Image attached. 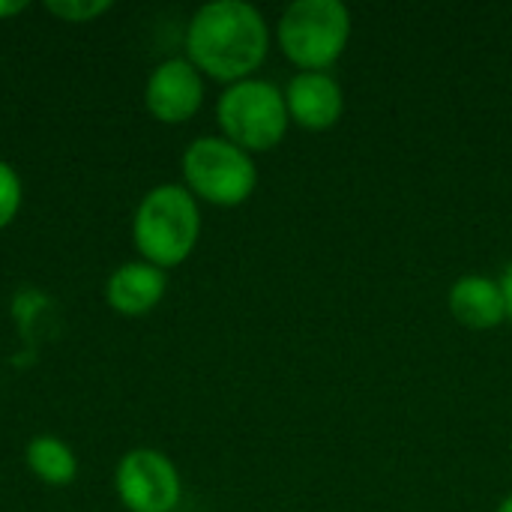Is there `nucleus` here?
I'll list each match as a JSON object with an SVG mask.
<instances>
[{
	"mask_svg": "<svg viewBox=\"0 0 512 512\" xmlns=\"http://www.w3.org/2000/svg\"><path fill=\"white\" fill-rule=\"evenodd\" d=\"M450 312L459 324L474 330L498 327L507 318L501 282L486 276H462L450 288Z\"/></svg>",
	"mask_w": 512,
	"mask_h": 512,
	"instance_id": "10",
	"label": "nucleus"
},
{
	"mask_svg": "<svg viewBox=\"0 0 512 512\" xmlns=\"http://www.w3.org/2000/svg\"><path fill=\"white\" fill-rule=\"evenodd\" d=\"M201 102H204V81L201 72L189 63V57L162 60L144 84L147 111L168 126H180L192 120Z\"/></svg>",
	"mask_w": 512,
	"mask_h": 512,
	"instance_id": "7",
	"label": "nucleus"
},
{
	"mask_svg": "<svg viewBox=\"0 0 512 512\" xmlns=\"http://www.w3.org/2000/svg\"><path fill=\"white\" fill-rule=\"evenodd\" d=\"M201 213L198 198L180 183L153 186L132 216V243L141 261L171 270L180 267L198 246Z\"/></svg>",
	"mask_w": 512,
	"mask_h": 512,
	"instance_id": "2",
	"label": "nucleus"
},
{
	"mask_svg": "<svg viewBox=\"0 0 512 512\" xmlns=\"http://www.w3.org/2000/svg\"><path fill=\"white\" fill-rule=\"evenodd\" d=\"M180 168H183L186 189L195 198H204L216 207L243 204L258 183L252 156L222 135L195 138L186 147Z\"/></svg>",
	"mask_w": 512,
	"mask_h": 512,
	"instance_id": "5",
	"label": "nucleus"
},
{
	"mask_svg": "<svg viewBox=\"0 0 512 512\" xmlns=\"http://www.w3.org/2000/svg\"><path fill=\"white\" fill-rule=\"evenodd\" d=\"M24 462L30 468V474L45 483V486H69L78 477V456L72 453V447L54 435H36L27 450H24Z\"/></svg>",
	"mask_w": 512,
	"mask_h": 512,
	"instance_id": "11",
	"label": "nucleus"
},
{
	"mask_svg": "<svg viewBox=\"0 0 512 512\" xmlns=\"http://www.w3.org/2000/svg\"><path fill=\"white\" fill-rule=\"evenodd\" d=\"M498 512H512V495H507V498L501 501V507H498Z\"/></svg>",
	"mask_w": 512,
	"mask_h": 512,
	"instance_id": "16",
	"label": "nucleus"
},
{
	"mask_svg": "<svg viewBox=\"0 0 512 512\" xmlns=\"http://www.w3.org/2000/svg\"><path fill=\"white\" fill-rule=\"evenodd\" d=\"M216 120L222 126V138L246 153H264L285 138L291 114L285 105V93L276 84L243 78L219 96Z\"/></svg>",
	"mask_w": 512,
	"mask_h": 512,
	"instance_id": "3",
	"label": "nucleus"
},
{
	"mask_svg": "<svg viewBox=\"0 0 512 512\" xmlns=\"http://www.w3.org/2000/svg\"><path fill=\"white\" fill-rule=\"evenodd\" d=\"M165 288H168L165 270L147 261H129L108 276L105 303L111 312L123 318H141V315H150L162 303Z\"/></svg>",
	"mask_w": 512,
	"mask_h": 512,
	"instance_id": "8",
	"label": "nucleus"
},
{
	"mask_svg": "<svg viewBox=\"0 0 512 512\" xmlns=\"http://www.w3.org/2000/svg\"><path fill=\"white\" fill-rule=\"evenodd\" d=\"M501 291H504V303H507V318H512V264L501 276Z\"/></svg>",
	"mask_w": 512,
	"mask_h": 512,
	"instance_id": "15",
	"label": "nucleus"
},
{
	"mask_svg": "<svg viewBox=\"0 0 512 512\" xmlns=\"http://www.w3.org/2000/svg\"><path fill=\"white\" fill-rule=\"evenodd\" d=\"M111 9H114L111 0H48L45 3V12L60 18L63 24H87V21L102 18Z\"/></svg>",
	"mask_w": 512,
	"mask_h": 512,
	"instance_id": "12",
	"label": "nucleus"
},
{
	"mask_svg": "<svg viewBox=\"0 0 512 512\" xmlns=\"http://www.w3.org/2000/svg\"><path fill=\"white\" fill-rule=\"evenodd\" d=\"M267 45L270 33L264 15L243 0L204 3L186 27L189 63L228 84L249 78L264 63Z\"/></svg>",
	"mask_w": 512,
	"mask_h": 512,
	"instance_id": "1",
	"label": "nucleus"
},
{
	"mask_svg": "<svg viewBox=\"0 0 512 512\" xmlns=\"http://www.w3.org/2000/svg\"><path fill=\"white\" fill-rule=\"evenodd\" d=\"M288 114L306 129H330L345 108L342 87L327 72H300L285 90Z\"/></svg>",
	"mask_w": 512,
	"mask_h": 512,
	"instance_id": "9",
	"label": "nucleus"
},
{
	"mask_svg": "<svg viewBox=\"0 0 512 512\" xmlns=\"http://www.w3.org/2000/svg\"><path fill=\"white\" fill-rule=\"evenodd\" d=\"M351 36V12L339 0H297L279 18V45L306 72L339 60Z\"/></svg>",
	"mask_w": 512,
	"mask_h": 512,
	"instance_id": "4",
	"label": "nucleus"
},
{
	"mask_svg": "<svg viewBox=\"0 0 512 512\" xmlns=\"http://www.w3.org/2000/svg\"><path fill=\"white\" fill-rule=\"evenodd\" d=\"M24 9H27L24 0H0V21L12 18V15H21Z\"/></svg>",
	"mask_w": 512,
	"mask_h": 512,
	"instance_id": "14",
	"label": "nucleus"
},
{
	"mask_svg": "<svg viewBox=\"0 0 512 512\" xmlns=\"http://www.w3.org/2000/svg\"><path fill=\"white\" fill-rule=\"evenodd\" d=\"M114 492L129 512H174L183 486L174 462L153 447H135L120 456Z\"/></svg>",
	"mask_w": 512,
	"mask_h": 512,
	"instance_id": "6",
	"label": "nucleus"
},
{
	"mask_svg": "<svg viewBox=\"0 0 512 512\" xmlns=\"http://www.w3.org/2000/svg\"><path fill=\"white\" fill-rule=\"evenodd\" d=\"M21 198H24V189H21L18 171L6 159H0V231L15 222L21 210Z\"/></svg>",
	"mask_w": 512,
	"mask_h": 512,
	"instance_id": "13",
	"label": "nucleus"
}]
</instances>
